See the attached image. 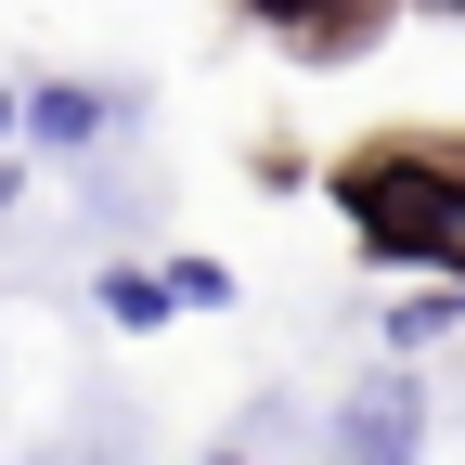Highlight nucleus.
<instances>
[{
    "label": "nucleus",
    "mask_w": 465,
    "mask_h": 465,
    "mask_svg": "<svg viewBox=\"0 0 465 465\" xmlns=\"http://www.w3.org/2000/svg\"><path fill=\"white\" fill-rule=\"evenodd\" d=\"M452 14H465V0H452Z\"/></svg>",
    "instance_id": "8"
},
{
    "label": "nucleus",
    "mask_w": 465,
    "mask_h": 465,
    "mask_svg": "<svg viewBox=\"0 0 465 465\" xmlns=\"http://www.w3.org/2000/svg\"><path fill=\"white\" fill-rule=\"evenodd\" d=\"M0 130H14V91H0Z\"/></svg>",
    "instance_id": "7"
},
{
    "label": "nucleus",
    "mask_w": 465,
    "mask_h": 465,
    "mask_svg": "<svg viewBox=\"0 0 465 465\" xmlns=\"http://www.w3.org/2000/svg\"><path fill=\"white\" fill-rule=\"evenodd\" d=\"M414 440H427V388H414V375H375V388H349V414H336V452H362V465H375V452H414Z\"/></svg>",
    "instance_id": "2"
},
{
    "label": "nucleus",
    "mask_w": 465,
    "mask_h": 465,
    "mask_svg": "<svg viewBox=\"0 0 465 465\" xmlns=\"http://www.w3.org/2000/svg\"><path fill=\"white\" fill-rule=\"evenodd\" d=\"M336 207L375 232L388 259H427V272H465V168H427V155H349L336 168Z\"/></svg>",
    "instance_id": "1"
},
{
    "label": "nucleus",
    "mask_w": 465,
    "mask_h": 465,
    "mask_svg": "<svg viewBox=\"0 0 465 465\" xmlns=\"http://www.w3.org/2000/svg\"><path fill=\"white\" fill-rule=\"evenodd\" d=\"M91 130H104V91H78V78L26 91V143H91Z\"/></svg>",
    "instance_id": "3"
},
{
    "label": "nucleus",
    "mask_w": 465,
    "mask_h": 465,
    "mask_svg": "<svg viewBox=\"0 0 465 465\" xmlns=\"http://www.w3.org/2000/svg\"><path fill=\"white\" fill-rule=\"evenodd\" d=\"M168 311H182V298H168V272H104V323H130V336H155Z\"/></svg>",
    "instance_id": "4"
},
{
    "label": "nucleus",
    "mask_w": 465,
    "mask_h": 465,
    "mask_svg": "<svg viewBox=\"0 0 465 465\" xmlns=\"http://www.w3.org/2000/svg\"><path fill=\"white\" fill-rule=\"evenodd\" d=\"M168 298H182V311H232V272H220V259H182V272H168Z\"/></svg>",
    "instance_id": "5"
},
{
    "label": "nucleus",
    "mask_w": 465,
    "mask_h": 465,
    "mask_svg": "<svg viewBox=\"0 0 465 465\" xmlns=\"http://www.w3.org/2000/svg\"><path fill=\"white\" fill-rule=\"evenodd\" d=\"M259 14H272V26H323L336 0H259Z\"/></svg>",
    "instance_id": "6"
}]
</instances>
